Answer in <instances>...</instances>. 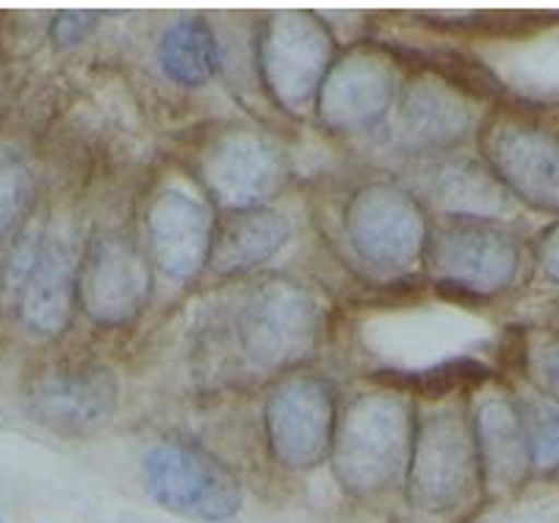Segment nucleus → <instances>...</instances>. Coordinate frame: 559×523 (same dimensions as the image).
Returning <instances> with one entry per match:
<instances>
[{"label":"nucleus","instance_id":"f257e3e1","mask_svg":"<svg viewBox=\"0 0 559 523\" xmlns=\"http://www.w3.org/2000/svg\"><path fill=\"white\" fill-rule=\"evenodd\" d=\"M416 413L405 393L374 391L355 399L333 438V471L346 496L374 501L407 479Z\"/></svg>","mask_w":559,"mask_h":523},{"label":"nucleus","instance_id":"f03ea898","mask_svg":"<svg viewBox=\"0 0 559 523\" xmlns=\"http://www.w3.org/2000/svg\"><path fill=\"white\" fill-rule=\"evenodd\" d=\"M407 501L421 518L468 512L485 488L474 424L460 407H438L416 427L407 468Z\"/></svg>","mask_w":559,"mask_h":523},{"label":"nucleus","instance_id":"7ed1b4c3","mask_svg":"<svg viewBox=\"0 0 559 523\" xmlns=\"http://www.w3.org/2000/svg\"><path fill=\"white\" fill-rule=\"evenodd\" d=\"M324 310L302 283L269 277L236 310L238 355L258 375H277L308 360L319 346Z\"/></svg>","mask_w":559,"mask_h":523},{"label":"nucleus","instance_id":"20e7f679","mask_svg":"<svg viewBox=\"0 0 559 523\" xmlns=\"http://www.w3.org/2000/svg\"><path fill=\"white\" fill-rule=\"evenodd\" d=\"M144 485L158 507L194 523H225L241 510L238 476L191 440L164 438L144 454Z\"/></svg>","mask_w":559,"mask_h":523},{"label":"nucleus","instance_id":"39448f33","mask_svg":"<svg viewBox=\"0 0 559 523\" xmlns=\"http://www.w3.org/2000/svg\"><path fill=\"white\" fill-rule=\"evenodd\" d=\"M335 64L333 31L308 9H277L258 39V67L269 95L292 114H305Z\"/></svg>","mask_w":559,"mask_h":523},{"label":"nucleus","instance_id":"423d86ee","mask_svg":"<svg viewBox=\"0 0 559 523\" xmlns=\"http://www.w3.org/2000/svg\"><path fill=\"white\" fill-rule=\"evenodd\" d=\"M344 230L355 258L385 277L411 274L427 250V216L411 191L369 183L346 205Z\"/></svg>","mask_w":559,"mask_h":523},{"label":"nucleus","instance_id":"0eeeda50","mask_svg":"<svg viewBox=\"0 0 559 523\" xmlns=\"http://www.w3.org/2000/svg\"><path fill=\"white\" fill-rule=\"evenodd\" d=\"M119 385L108 366L92 357H61L43 366L25 385V411L61 438H86L117 413Z\"/></svg>","mask_w":559,"mask_h":523},{"label":"nucleus","instance_id":"6e6552de","mask_svg":"<svg viewBox=\"0 0 559 523\" xmlns=\"http://www.w3.org/2000/svg\"><path fill=\"white\" fill-rule=\"evenodd\" d=\"M427 266L447 292L474 299L499 297L521 269V245L490 222L457 219L427 238Z\"/></svg>","mask_w":559,"mask_h":523},{"label":"nucleus","instance_id":"1a4fd4ad","mask_svg":"<svg viewBox=\"0 0 559 523\" xmlns=\"http://www.w3.org/2000/svg\"><path fill=\"white\" fill-rule=\"evenodd\" d=\"M269 452L288 471H310L333 452L335 393L319 377H292L274 385L263 407Z\"/></svg>","mask_w":559,"mask_h":523},{"label":"nucleus","instance_id":"9d476101","mask_svg":"<svg viewBox=\"0 0 559 523\" xmlns=\"http://www.w3.org/2000/svg\"><path fill=\"white\" fill-rule=\"evenodd\" d=\"M288 164L272 139L255 131H227L205 147L200 180L211 203L227 214L263 209L283 189Z\"/></svg>","mask_w":559,"mask_h":523},{"label":"nucleus","instance_id":"9b49d317","mask_svg":"<svg viewBox=\"0 0 559 523\" xmlns=\"http://www.w3.org/2000/svg\"><path fill=\"white\" fill-rule=\"evenodd\" d=\"M153 274L144 252L119 233H100L81 261L78 305L97 328H126L144 310Z\"/></svg>","mask_w":559,"mask_h":523},{"label":"nucleus","instance_id":"f8f14e48","mask_svg":"<svg viewBox=\"0 0 559 523\" xmlns=\"http://www.w3.org/2000/svg\"><path fill=\"white\" fill-rule=\"evenodd\" d=\"M81 238L70 219L48 222L43 250L36 255L25 288L14 305V316L34 338L53 341L67 333L78 305L81 283Z\"/></svg>","mask_w":559,"mask_h":523},{"label":"nucleus","instance_id":"ddd939ff","mask_svg":"<svg viewBox=\"0 0 559 523\" xmlns=\"http://www.w3.org/2000/svg\"><path fill=\"white\" fill-rule=\"evenodd\" d=\"M399 92V72L377 50H352L335 59L324 78L316 108L335 133H366L391 111Z\"/></svg>","mask_w":559,"mask_h":523},{"label":"nucleus","instance_id":"4468645a","mask_svg":"<svg viewBox=\"0 0 559 523\" xmlns=\"http://www.w3.org/2000/svg\"><path fill=\"white\" fill-rule=\"evenodd\" d=\"M485 158L496 178L521 203L559 214V139L515 119L485 133Z\"/></svg>","mask_w":559,"mask_h":523},{"label":"nucleus","instance_id":"2eb2a0df","mask_svg":"<svg viewBox=\"0 0 559 523\" xmlns=\"http://www.w3.org/2000/svg\"><path fill=\"white\" fill-rule=\"evenodd\" d=\"M147 252L162 274L178 283H191L209 269L214 247V216L211 209L183 189H162L150 200Z\"/></svg>","mask_w":559,"mask_h":523},{"label":"nucleus","instance_id":"dca6fc26","mask_svg":"<svg viewBox=\"0 0 559 523\" xmlns=\"http://www.w3.org/2000/svg\"><path fill=\"white\" fill-rule=\"evenodd\" d=\"M474 438L483 463L485 488L490 494H512L532 471L524 413L507 393H483L476 402Z\"/></svg>","mask_w":559,"mask_h":523},{"label":"nucleus","instance_id":"f3484780","mask_svg":"<svg viewBox=\"0 0 559 523\" xmlns=\"http://www.w3.org/2000/svg\"><path fill=\"white\" fill-rule=\"evenodd\" d=\"M474 131V111L454 86L438 78H416L399 100L396 136L407 150H449Z\"/></svg>","mask_w":559,"mask_h":523},{"label":"nucleus","instance_id":"a211bd4d","mask_svg":"<svg viewBox=\"0 0 559 523\" xmlns=\"http://www.w3.org/2000/svg\"><path fill=\"white\" fill-rule=\"evenodd\" d=\"M292 236V222L286 214L269 209L238 211L227 214L219 230L214 233L209 269L216 277L255 272L258 266L277 255Z\"/></svg>","mask_w":559,"mask_h":523},{"label":"nucleus","instance_id":"6ab92c4d","mask_svg":"<svg viewBox=\"0 0 559 523\" xmlns=\"http://www.w3.org/2000/svg\"><path fill=\"white\" fill-rule=\"evenodd\" d=\"M158 64L173 84L197 90L222 67L219 39L203 17H180L158 39Z\"/></svg>","mask_w":559,"mask_h":523},{"label":"nucleus","instance_id":"aec40b11","mask_svg":"<svg viewBox=\"0 0 559 523\" xmlns=\"http://www.w3.org/2000/svg\"><path fill=\"white\" fill-rule=\"evenodd\" d=\"M435 203L447 214L468 222H490L510 211V191L490 173L488 164L460 161L441 169L435 180Z\"/></svg>","mask_w":559,"mask_h":523},{"label":"nucleus","instance_id":"412c9836","mask_svg":"<svg viewBox=\"0 0 559 523\" xmlns=\"http://www.w3.org/2000/svg\"><path fill=\"white\" fill-rule=\"evenodd\" d=\"M36 203V169L20 144L0 142V247L28 225Z\"/></svg>","mask_w":559,"mask_h":523},{"label":"nucleus","instance_id":"4be33fe9","mask_svg":"<svg viewBox=\"0 0 559 523\" xmlns=\"http://www.w3.org/2000/svg\"><path fill=\"white\" fill-rule=\"evenodd\" d=\"M488 377V369L483 364H474V360H449L441 366H429L421 371H391L382 380L388 382L385 388L391 391H416L424 396H443V393H452L454 388H460L463 382H483Z\"/></svg>","mask_w":559,"mask_h":523},{"label":"nucleus","instance_id":"5701e85b","mask_svg":"<svg viewBox=\"0 0 559 523\" xmlns=\"http://www.w3.org/2000/svg\"><path fill=\"white\" fill-rule=\"evenodd\" d=\"M526 440H530L532 468L546 474L559 465V405L557 402H532L524 411Z\"/></svg>","mask_w":559,"mask_h":523},{"label":"nucleus","instance_id":"b1692460","mask_svg":"<svg viewBox=\"0 0 559 523\" xmlns=\"http://www.w3.org/2000/svg\"><path fill=\"white\" fill-rule=\"evenodd\" d=\"M100 23V12L95 9H64L50 20V39L56 50H70L81 45Z\"/></svg>","mask_w":559,"mask_h":523},{"label":"nucleus","instance_id":"393cba45","mask_svg":"<svg viewBox=\"0 0 559 523\" xmlns=\"http://www.w3.org/2000/svg\"><path fill=\"white\" fill-rule=\"evenodd\" d=\"M526 369H530L532 382L559 405V341L532 346L530 357H526Z\"/></svg>","mask_w":559,"mask_h":523},{"label":"nucleus","instance_id":"a878e982","mask_svg":"<svg viewBox=\"0 0 559 523\" xmlns=\"http://www.w3.org/2000/svg\"><path fill=\"white\" fill-rule=\"evenodd\" d=\"M537 263H540L543 277L559 283V225L548 227L537 241Z\"/></svg>","mask_w":559,"mask_h":523},{"label":"nucleus","instance_id":"bb28decb","mask_svg":"<svg viewBox=\"0 0 559 523\" xmlns=\"http://www.w3.org/2000/svg\"><path fill=\"white\" fill-rule=\"evenodd\" d=\"M504 523H537V521H504Z\"/></svg>","mask_w":559,"mask_h":523},{"label":"nucleus","instance_id":"cd10ccee","mask_svg":"<svg viewBox=\"0 0 559 523\" xmlns=\"http://www.w3.org/2000/svg\"><path fill=\"white\" fill-rule=\"evenodd\" d=\"M0 523H3V521H0Z\"/></svg>","mask_w":559,"mask_h":523}]
</instances>
